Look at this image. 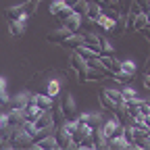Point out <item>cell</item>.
<instances>
[{"label":"cell","instance_id":"52a82bcc","mask_svg":"<svg viewBox=\"0 0 150 150\" xmlns=\"http://www.w3.org/2000/svg\"><path fill=\"white\" fill-rule=\"evenodd\" d=\"M63 108H65V112H67V117H73V115H77V102H75V96L71 92H67L65 94V98H63Z\"/></svg>","mask_w":150,"mask_h":150},{"label":"cell","instance_id":"8fae6325","mask_svg":"<svg viewBox=\"0 0 150 150\" xmlns=\"http://www.w3.org/2000/svg\"><path fill=\"white\" fill-rule=\"evenodd\" d=\"M102 94H106V96H108L112 102H115V104H119V106L125 102L123 90H119V88H110V86H108V88H104V90H102Z\"/></svg>","mask_w":150,"mask_h":150},{"label":"cell","instance_id":"d4e9b609","mask_svg":"<svg viewBox=\"0 0 150 150\" xmlns=\"http://www.w3.org/2000/svg\"><path fill=\"white\" fill-rule=\"evenodd\" d=\"M117 2H121V0H117Z\"/></svg>","mask_w":150,"mask_h":150},{"label":"cell","instance_id":"277c9868","mask_svg":"<svg viewBox=\"0 0 150 150\" xmlns=\"http://www.w3.org/2000/svg\"><path fill=\"white\" fill-rule=\"evenodd\" d=\"M117 21H119V19H115L112 15H106V13H102V15L96 19V25H98V27H102L106 33H110L112 29L117 27Z\"/></svg>","mask_w":150,"mask_h":150},{"label":"cell","instance_id":"5bb4252c","mask_svg":"<svg viewBox=\"0 0 150 150\" xmlns=\"http://www.w3.org/2000/svg\"><path fill=\"white\" fill-rule=\"evenodd\" d=\"M46 94H50L52 98H56L61 94V79L59 77H52L46 81Z\"/></svg>","mask_w":150,"mask_h":150},{"label":"cell","instance_id":"5b68a950","mask_svg":"<svg viewBox=\"0 0 150 150\" xmlns=\"http://www.w3.org/2000/svg\"><path fill=\"white\" fill-rule=\"evenodd\" d=\"M104 6L98 2V0H90V6H88V13H86V21H90V23H96V19L104 13L102 11Z\"/></svg>","mask_w":150,"mask_h":150},{"label":"cell","instance_id":"4fadbf2b","mask_svg":"<svg viewBox=\"0 0 150 150\" xmlns=\"http://www.w3.org/2000/svg\"><path fill=\"white\" fill-rule=\"evenodd\" d=\"M29 4H31L29 0H25V2H21V4H13V6H8V8H6V17H8V19H17L21 13H25V8H27Z\"/></svg>","mask_w":150,"mask_h":150},{"label":"cell","instance_id":"8992f818","mask_svg":"<svg viewBox=\"0 0 150 150\" xmlns=\"http://www.w3.org/2000/svg\"><path fill=\"white\" fill-rule=\"evenodd\" d=\"M56 138H59V144L61 148H71L73 144V134L65 127V125H59V131H56Z\"/></svg>","mask_w":150,"mask_h":150},{"label":"cell","instance_id":"e0dca14e","mask_svg":"<svg viewBox=\"0 0 150 150\" xmlns=\"http://www.w3.org/2000/svg\"><path fill=\"white\" fill-rule=\"evenodd\" d=\"M121 90H123V96H125V100H134V98L138 96V90H136L134 86H127V83H125Z\"/></svg>","mask_w":150,"mask_h":150},{"label":"cell","instance_id":"603a6c76","mask_svg":"<svg viewBox=\"0 0 150 150\" xmlns=\"http://www.w3.org/2000/svg\"><path fill=\"white\" fill-rule=\"evenodd\" d=\"M77 2H79V0H67V4H69V6H75Z\"/></svg>","mask_w":150,"mask_h":150},{"label":"cell","instance_id":"9a60e30c","mask_svg":"<svg viewBox=\"0 0 150 150\" xmlns=\"http://www.w3.org/2000/svg\"><path fill=\"white\" fill-rule=\"evenodd\" d=\"M148 25H150V23H148V15H146V11H144V13H140V15L134 19V25H131V29H134V31H144Z\"/></svg>","mask_w":150,"mask_h":150},{"label":"cell","instance_id":"ba28073f","mask_svg":"<svg viewBox=\"0 0 150 150\" xmlns=\"http://www.w3.org/2000/svg\"><path fill=\"white\" fill-rule=\"evenodd\" d=\"M71 33H73L71 29H67L65 25H61L59 29H54V31H50V33H48V40H50V42H59V44H63Z\"/></svg>","mask_w":150,"mask_h":150},{"label":"cell","instance_id":"ffe728a7","mask_svg":"<svg viewBox=\"0 0 150 150\" xmlns=\"http://www.w3.org/2000/svg\"><path fill=\"white\" fill-rule=\"evenodd\" d=\"M142 83H144V90H150V73H144Z\"/></svg>","mask_w":150,"mask_h":150},{"label":"cell","instance_id":"7a4b0ae2","mask_svg":"<svg viewBox=\"0 0 150 150\" xmlns=\"http://www.w3.org/2000/svg\"><path fill=\"white\" fill-rule=\"evenodd\" d=\"M31 148H33V150H59L61 144H59L56 134H50V136H44V138H40L38 142H33Z\"/></svg>","mask_w":150,"mask_h":150},{"label":"cell","instance_id":"7c38bea8","mask_svg":"<svg viewBox=\"0 0 150 150\" xmlns=\"http://www.w3.org/2000/svg\"><path fill=\"white\" fill-rule=\"evenodd\" d=\"M31 100L33 102H38V104H40L44 110H48V108H54V102H52V96H50V94H33V96H31Z\"/></svg>","mask_w":150,"mask_h":150},{"label":"cell","instance_id":"cb8c5ba5","mask_svg":"<svg viewBox=\"0 0 150 150\" xmlns=\"http://www.w3.org/2000/svg\"><path fill=\"white\" fill-rule=\"evenodd\" d=\"M146 15H148V23H150V11H146Z\"/></svg>","mask_w":150,"mask_h":150},{"label":"cell","instance_id":"6da1fadb","mask_svg":"<svg viewBox=\"0 0 150 150\" xmlns=\"http://www.w3.org/2000/svg\"><path fill=\"white\" fill-rule=\"evenodd\" d=\"M29 13L25 11V13H21L17 19H8V29H11V33L13 35H23L25 33V27H27V21H29Z\"/></svg>","mask_w":150,"mask_h":150},{"label":"cell","instance_id":"9c48e42d","mask_svg":"<svg viewBox=\"0 0 150 150\" xmlns=\"http://www.w3.org/2000/svg\"><path fill=\"white\" fill-rule=\"evenodd\" d=\"M23 112H25V119H27V121H35V119L44 112V108L38 104V102H33V100H31V102L23 108Z\"/></svg>","mask_w":150,"mask_h":150},{"label":"cell","instance_id":"ac0fdd59","mask_svg":"<svg viewBox=\"0 0 150 150\" xmlns=\"http://www.w3.org/2000/svg\"><path fill=\"white\" fill-rule=\"evenodd\" d=\"M88 6H90V0H79V2L73 6V11L79 13V15H86L88 13Z\"/></svg>","mask_w":150,"mask_h":150},{"label":"cell","instance_id":"d6986e66","mask_svg":"<svg viewBox=\"0 0 150 150\" xmlns=\"http://www.w3.org/2000/svg\"><path fill=\"white\" fill-rule=\"evenodd\" d=\"M102 50H104L106 54H112V52H115V46H112V42L108 40V38H102Z\"/></svg>","mask_w":150,"mask_h":150},{"label":"cell","instance_id":"7402d4cb","mask_svg":"<svg viewBox=\"0 0 150 150\" xmlns=\"http://www.w3.org/2000/svg\"><path fill=\"white\" fill-rule=\"evenodd\" d=\"M8 90V81H6V77H2L0 79V92H6Z\"/></svg>","mask_w":150,"mask_h":150},{"label":"cell","instance_id":"44dd1931","mask_svg":"<svg viewBox=\"0 0 150 150\" xmlns=\"http://www.w3.org/2000/svg\"><path fill=\"white\" fill-rule=\"evenodd\" d=\"M79 121L90 123V121H92V112H81V115H79Z\"/></svg>","mask_w":150,"mask_h":150},{"label":"cell","instance_id":"30bf717a","mask_svg":"<svg viewBox=\"0 0 150 150\" xmlns=\"http://www.w3.org/2000/svg\"><path fill=\"white\" fill-rule=\"evenodd\" d=\"M81 44H86V35L83 33H79V31H75V33H71L67 40L63 42V46H67V48H71V50H75V48H79Z\"/></svg>","mask_w":150,"mask_h":150},{"label":"cell","instance_id":"3957f363","mask_svg":"<svg viewBox=\"0 0 150 150\" xmlns=\"http://www.w3.org/2000/svg\"><path fill=\"white\" fill-rule=\"evenodd\" d=\"M83 21H86V15H79V13H75V11H73V13H71V15L67 17V21H65L63 25H65L67 29H71V31L75 33V31H79V29H81Z\"/></svg>","mask_w":150,"mask_h":150},{"label":"cell","instance_id":"2e32d148","mask_svg":"<svg viewBox=\"0 0 150 150\" xmlns=\"http://www.w3.org/2000/svg\"><path fill=\"white\" fill-rule=\"evenodd\" d=\"M67 6H69V4H67V0H52V2L48 4V13L56 17V15L61 13V11H65Z\"/></svg>","mask_w":150,"mask_h":150}]
</instances>
